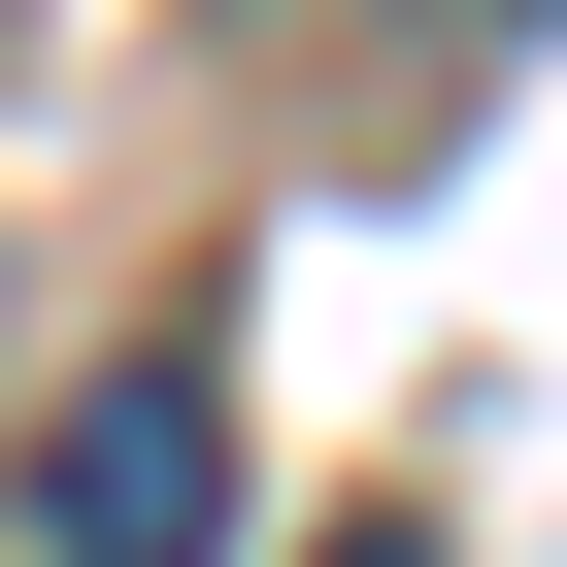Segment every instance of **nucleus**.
<instances>
[{"label":"nucleus","mask_w":567,"mask_h":567,"mask_svg":"<svg viewBox=\"0 0 567 567\" xmlns=\"http://www.w3.org/2000/svg\"><path fill=\"white\" fill-rule=\"evenodd\" d=\"M200 534H234V368L134 334V368L34 434V567H200Z\"/></svg>","instance_id":"1"},{"label":"nucleus","mask_w":567,"mask_h":567,"mask_svg":"<svg viewBox=\"0 0 567 567\" xmlns=\"http://www.w3.org/2000/svg\"><path fill=\"white\" fill-rule=\"evenodd\" d=\"M368 567H401V534H368Z\"/></svg>","instance_id":"2"}]
</instances>
